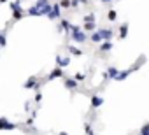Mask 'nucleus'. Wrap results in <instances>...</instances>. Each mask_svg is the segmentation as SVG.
Instances as JSON below:
<instances>
[{"label": "nucleus", "mask_w": 149, "mask_h": 135, "mask_svg": "<svg viewBox=\"0 0 149 135\" xmlns=\"http://www.w3.org/2000/svg\"><path fill=\"white\" fill-rule=\"evenodd\" d=\"M68 32L72 33V40H74V42H77V44H83V42L88 40L86 33H84L79 26H76V25H70V30H68Z\"/></svg>", "instance_id": "nucleus-1"}, {"label": "nucleus", "mask_w": 149, "mask_h": 135, "mask_svg": "<svg viewBox=\"0 0 149 135\" xmlns=\"http://www.w3.org/2000/svg\"><path fill=\"white\" fill-rule=\"evenodd\" d=\"M61 9H60V6L58 4H54V6H51V11L47 13V18L49 19H58L60 16H61V13H60Z\"/></svg>", "instance_id": "nucleus-2"}, {"label": "nucleus", "mask_w": 149, "mask_h": 135, "mask_svg": "<svg viewBox=\"0 0 149 135\" xmlns=\"http://www.w3.org/2000/svg\"><path fill=\"white\" fill-rule=\"evenodd\" d=\"M98 33H100L102 40H112V37H114V32L111 28H102V30H98Z\"/></svg>", "instance_id": "nucleus-3"}, {"label": "nucleus", "mask_w": 149, "mask_h": 135, "mask_svg": "<svg viewBox=\"0 0 149 135\" xmlns=\"http://www.w3.org/2000/svg\"><path fill=\"white\" fill-rule=\"evenodd\" d=\"M133 70H137V65H133L132 69H128V70H125V72H118L114 79H116V81H123V79H126V77H128V76L133 72Z\"/></svg>", "instance_id": "nucleus-4"}, {"label": "nucleus", "mask_w": 149, "mask_h": 135, "mask_svg": "<svg viewBox=\"0 0 149 135\" xmlns=\"http://www.w3.org/2000/svg\"><path fill=\"white\" fill-rule=\"evenodd\" d=\"M39 86H40V84L37 83V77H30V79H28V81L25 83V88H26V90H30V88H33L35 91H39Z\"/></svg>", "instance_id": "nucleus-5"}, {"label": "nucleus", "mask_w": 149, "mask_h": 135, "mask_svg": "<svg viewBox=\"0 0 149 135\" xmlns=\"http://www.w3.org/2000/svg\"><path fill=\"white\" fill-rule=\"evenodd\" d=\"M14 128H16V125H13L11 121H7L4 118H0V130H14Z\"/></svg>", "instance_id": "nucleus-6"}, {"label": "nucleus", "mask_w": 149, "mask_h": 135, "mask_svg": "<svg viewBox=\"0 0 149 135\" xmlns=\"http://www.w3.org/2000/svg\"><path fill=\"white\" fill-rule=\"evenodd\" d=\"M77 86H79V83H77L76 79H65V88H67V90L74 91V90H77Z\"/></svg>", "instance_id": "nucleus-7"}, {"label": "nucleus", "mask_w": 149, "mask_h": 135, "mask_svg": "<svg viewBox=\"0 0 149 135\" xmlns=\"http://www.w3.org/2000/svg\"><path fill=\"white\" fill-rule=\"evenodd\" d=\"M68 63H70V58H68V56H65V58H61L60 54L56 56V65L60 67V69H63V67H67Z\"/></svg>", "instance_id": "nucleus-8"}, {"label": "nucleus", "mask_w": 149, "mask_h": 135, "mask_svg": "<svg viewBox=\"0 0 149 135\" xmlns=\"http://www.w3.org/2000/svg\"><path fill=\"white\" fill-rule=\"evenodd\" d=\"M116 74H118V69H116V67H109L107 72L104 74V77H105V79H114V77H116Z\"/></svg>", "instance_id": "nucleus-9"}, {"label": "nucleus", "mask_w": 149, "mask_h": 135, "mask_svg": "<svg viewBox=\"0 0 149 135\" xmlns=\"http://www.w3.org/2000/svg\"><path fill=\"white\" fill-rule=\"evenodd\" d=\"M63 76V69H60V67H56V69L47 76V79H56V77H61Z\"/></svg>", "instance_id": "nucleus-10"}, {"label": "nucleus", "mask_w": 149, "mask_h": 135, "mask_svg": "<svg viewBox=\"0 0 149 135\" xmlns=\"http://www.w3.org/2000/svg\"><path fill=\"white\" fill-rule=\"evenodd\" d=\"M102 104H104V98L102 97H98V95H93L91 97V105L93 107H100Z\"/></svg>", "instance_id": "nucleus-11"}, {"label": "nucleus", "mask_w": 149, "mask_h": 135, "mask_svg": "<svg viewBox=\"0 0 149 135\" xmlns=\"http://www.w3.org/2000/svg\"><path fill=\"white\" fill-rule=\"evenodd\" d=\"M58 30H60V32H61V30L68 32V30H70V23H68L67 19H61V21H60V25H58Z\"/></svg>", "instance_id": "nucleus-12"}, {"label": "nucleus", "mask_w": 149, "mask_h": 135, "mask_svg": "<svg viewBox=\"0 0 149 135\" xmlns=\"http://www.w3.org/2000/svg\"><path fill=\"white\" fill-rule=\"evenodd\" d=\"M126 35H128V25L125 23V25L119 26V39H125Z\"/></svg>", "instance_id": "nucleus-13"}, {"label": "nucleus", "mask_w": 149, "mask_h": 135, "mask_svg": "<svg viewBox=\"0 0 149 135\" xmlns=\"http://www.w3.org/2000/svg\"><path fill=\"white\" fill-rule=\"evenodd\" d=\"M111 49H112V42H111V40H105V42L100 46V51H102V53H105V51H111Z\"/></svg>", "instance_id": "nucleus-14"}, {"label": "nucleus", "mask_w": 149, "mask_h": 135, "mask_svg": "<svg viewBox=\"0 0 149 135\" xmlns=\"http://www.w3.org/2000/svg\"><path fill=\"white\" fill-rule=\"evenodd\" d=\"M93 30H95V21L84 23V26H83V32H93Z\"/></svg>", "instance_id": "nucleus-15"}, {"label": "nucleus", "mask_w": 149, "mask_h": 135, "mask_svg": "<svg viewBox=\"0 0 149 135\" xmlns=\"http://www.w3.org/2000/svg\"><path fill=\"white\" fill-rule=\"evenodd\" d=\"M23 16H25V11H23L21 7H19V9H16V11H14V14H13V18H14V19H21Z\"/></svg>", "instance_id": "nucleus-16"}, {"label": "nucleus", "mask_w": 149, "mask_h": 135, "mask_svg": "<svg viewBox=\"0 0 149 135\" xmlns=\"http://www.w3.org/2000/svg\"><path fill=\"white\" fill-rule=\"evenodd\" d=\"M67 49H68V51H70V53H72L74 56H81V54H83V51H81V49H77V47H74V46H68Z\"/></svg>", "instance_id": "nucleus-17"}, {"label": "nucleus", "mask_w": 149, "mask_h": 135, "mask_svg": "<svg viewBox=\"0 0 149 135\" xmlns=\"http://www.w3.org/2000/svg\"><path fill=\"white\" fill-rule=\"evenodd\" d=\"M47 4H49V0H37V4L33 6V9H40V7H44Z\"/></svg>", "instance_id": "nucleus-18"}, {"label": "nucleus", "mask_w": 149, "mask_h": 135, "mask_svg": "<svg viewBox=\"0 0 149 135\" xmlns=\"http://www.w3.org/2000/svg\"><path fill=\"white\" fill-rule=\"evenodd\" d=\"M91 40H93L95 44L102 42V37H100V33H98V32H93V33H91Z\"/></svg>", "instance_id": "nucleus-19"}, {"label": "nucleus", "mask_w": 149, "mask_h": 135, "mask_svg": "<svg viewBox=\"0 0 149 135\" xmlns=\"http://www.w3.org/2000/svg\"><path fill=\"white\" fill-rule=\"evenodd\" d=\"M60 9H67V7H70V0H60Z\"/></svg>", "instance_id": "nucleus-20"}, {"label": "nucleus", "mask_w": 149, "mask_h": 135, "mask_svg": "<svg viewBox=\"0 0 149 135\" xmlns=\"http://www.w3.org/2000/svg\"><path fill=\"white\" fill-rule=\"evenodd\" d=\"M107 18H109V21H116V18H118V14H116V11H109V14H107Z\"/></svg>", "instance_id": "nucleus-21"}, {"label": "nucleus", "mask_w": 149, "mask_h": 135, "mask_svg": "<svg viewBox=\"0 0 149 135\" xmlns=\"http://www.w3.org/2000/svg\"><path fill=\"white\" fill-rule=\"evenodd\" d=\"M90 21H95V13H91V14H86V16H84V23H90Z\"/></svg>", "instance_id": "nucleus-22"}, {"label": "nucleus", "mask_w": 149, "mask_h": 135, "mask_svg": "<svg viewBox=\"0 0 149 135\" xmlns=\"http://www.w3.org/2000/svg\"><path fill=\"white\" fill-rule=\"evenodd\" d=\"M7 40H6V33H0V47H6Z\"/></svg>", "instance_id": "nucleus-23"}, {"label": "nucleus", "mask_w": 149, "mask_h": 135, "mask_svg": "<svg viewBox=\"0 0 149 135\" xmlns=\"http://www.w3.org/2000/svg\"><path fill=\"white\" fill-rule=\"evenodd\" d=\"M74 79L79 83V81H84V79H86V76H84V74H76V77H74Z\"/></svg>", "instance_id": "nucleus-24"}, {"label": "nucleus", "mask_w": 149, "mask_h": 135, "mask_svg": "<svg viewBox=\"0 0 149 135\" xmlns=\"http://www.w3.org/2000/svg\"><path fill=\"white\" fill-rule=\"evenodd\" d=\"M33 100H35V102H40V100H42V93H40V91H35V97H33Z\"/></svg>", "instance_id": "nucleus-25"}, {"label": "nucleus", "mask_w": 149, "mask_h": 135, "mask_svg": "<svg viewBox=\"0 0 149 135\" xmlns=\"http://www.w3.org/2000/svg\"><path fill=\"white\" fill-rule=\"evenodd\" d=\"M84 130H86L88 133H91V125H90V123H86V125H84Z\"/></svg>", "instance_id": "nucleus-26"}, {"label": "nucleus", "mask_w": 149, "mask_h": 135, "mask_svg": "<svg viewBox=\"0 0 149 135\" xmlns=\"http://www.w3.org/2000/svg\"><path fill=\"white\" fill-rule=\"evenodd\" d=\"M77 4H88V0H76Z\"/></svg>", "instance_id": "nucleus-27"}, {"label": "nucleus", "mask_w": 149, "mask_h": 135, "mask_svg": "<svg viewBox=\"0 0 149 135\" xmlns=\"http://www.w3.org/2000/svg\"><path fill=\"white\" fill-rule=\"evenodd\" d=\"M102 2H111V0H102Z\"/></svg>", "instance_id": "nucleus-28"}]
</instances>
